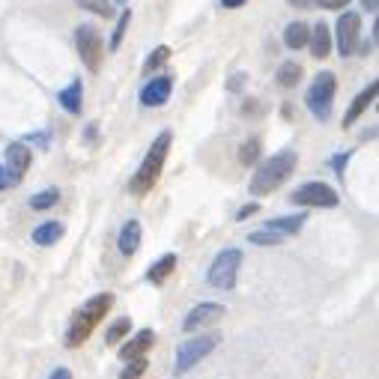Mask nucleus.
I'll return each instance as SVG.
<instances>
[{
  "mask_svg": "<svg viewBox=\"0 0 379 379\" xmlns=\"http://www.w3.org/2000/svg\"><path fill=\"white\" fill-rule=\"evenodd\" d=\"M111 308H113V295L111 293H98V295H93V299H87L84 305L75 310L69 328H66V347L78 350L81 343H84L93 335V328L108 317Z\"/></svg>",
  "mask_w": 379,
  "mask_h": 379,
  "instance_id": "f257e3e1",
  "label": "nucleus"
},
{
  "mask_svg": "<svg viewBox=\"0 0 379 379\" xmlns=\"http://www.w3.org/2000/svg\"><path fill=\"white\" fill-rule=\"evenodd\" d=\"M295 164H299V156H295V150H281V153H275L272 158H266L257 168V173L251 176V194L254 197H263V194L278 191L293 176Z\"/></svg>",
  "mask_w": 379,
  "mask_h": 379,
  "instance_id": "f03ea898",
  "label": "nucleus"
},
{
  "mask_svg": "<svg viewBox=\"0 0 379 379\" xmlns=\"http://www.w3.org/2000/svg\"><path fill=\"white\" fill-rule=\"evenodd\" d=\"M171 131H161V135L153 141V146H150V153L143 156V161H141V168H138V173L131 176V183H128V191L131 194H138V197H143L146 191H153V186L158 183V176H161V168H164V158H168V150H171Z\"/></svg>",
  "mask_w": 379,
  "mask_h": 379,
  "instance_id": "7ed1b4c3",
  "label": "nucleus"
},
{
  "mask_svg": "<svg viewBox=\"0 0 379 379\" xmlns=\"http://www.w3.org/2000/svg\"><path fill=\"white\" fill-rule=\"evenodd\" d=\"M335 90H338V81L332 72H320L314 81H310V87L305 93V105L308 111L314 113L320 123H325L332 117V105H335Z\"/></svg>",
  "mask_w": 379,
  "mask_h": 379,
  "instance_id": "20e7f679",
  "label": "nucleus"
},
{
  "mask_svg": "<svg viewBox=\"0 0 379 379\" xmlns=\"http://www.w3.org/2000/svg\"><path fill=\"white\" fill-rule=\"evenodd\" d=\"M218 340H221V335H197V338H191V340H183L179 343V350H176V365H173V373L179 376V373H188L194 365H201V358H206L212 350L218 347Z\"/></svg>",
  "mask_w": 379,
  "mask_h": 379,
  "instance_id": "39448f33",
  "label": "nucleus"
},
{
  "mask_svg": "<svg viewBox=\"0 0 379 379\" xmlns=\"http://www.w3.org/2000/svg\"><path fill=\"white\" fill-rule=\"evenodd\" d=\"M242 266V251L239 248H224L218 251V257L212 260V266H209V275H206V281L216 287V290H233L236 287V272Z\"/></svg>",
  "mask_w": 379,
  "mask_h": 379,
  "instance_id": "423d86ee",
  "label": "nucleus"
},
{
  "mask_svg": "<svg viewBox=\"0 0 379 379\" xmlns=\"http://www.w3.org/2000/svg\"><path fill=\"white\" fill-rule=\"evenodd\" d=\"M75 48L81 60L90 72H98V66H102V54H105V42H102V33H98L93 24H81L75 30Z\"/></svg>",
  "mask_w": 379,
  "mask_h": 379,
  "instance_id": "0eeeda50",
  "label": "nucleus"
},
{
  "mask_svg": "<svg viewBox=\"0 0 379 379\" xmlns=\"http://www.w3.org/2000/svg\"><path fill=\"white\" fill-rule=\"evenodd\" d=\"M290 201L295 206H325V209H332V206L340 203V197L332 186H325V183H305L290 194Z\"/></svg>",
  "mask_w": 379,
  "mask_h": 379,
  "instance_id": "6e6552de",
  "label": "nucleus"
},
{
  "mask_svg": "<svg viewBox=\"0 0 379 379\" xmlns=\"http://www.w3.org/2000/svg\"><path fill=\"white\" fill-rule=\"evenodd\" d=\"M358 33H361V19L355 12H343L338 19V51H340V57H350L358 51Z\"/></svg>",
  "mask_w": 379,
  "mask_h": 379,
  "instance_id": "1a4fd4ad",
  "label": "nucleus"
},
{
  "mask_svg": "<svg viewBox=\"0 0 379 379\" xmlns=\"http://www.w3.org/2000/svg\"><path fill=\"white\" fill-rule=\"evenodd\" d=\"M30 161H33V156H30V150H27L24 143H9V146H6V168H4V173H6L9 188L19 186L21 179H24V173H27V168H30Z\"/></svg>",
  "mask_w": 379,
  "mask_h": 379,
  "instance_id": "9d476101",
  "label": "nucleus"
},
{
  "mask_svg": "<svg viewBox=\"0 0 379 379\" xmlns=\"http://www.w3.org/2000/svg\"><path fill=\"white\" fill-rule=\"evenodd\" d=\"M221 317H227L224 305H218V302H201L197 308H191V310H188V317L183 320V328H186V332L191 335V332H201L203 325L218 323Z\"/></svg>",
  "mask_w": 379,
  "mask_h": 379,
  "instance_id": "9b49d317",
  "label": "nucleus"
},
{
  "mask_svg": "<svg viewBox=\"0 0 379 379\" xmlns=\"http://www.w3.org/2000/svg\"><path fill=\"white\" fill-rule=\"evenodd\" d=\"M171 90H173V78L171 75L146 81V84L141 87V105L143 108H161L171 98Z\"/></svg>",
  "mask_w": 379,
  "mask_h": 379,
  "instance_id": "f8f14e48",
  "label": "nucleus"
},
{
  "mask_svg": "<svg viewBox=\"0 0 379 379\" xmlns=\"http://www.w3.org/2000/svg\"><path fill=\"white\" fill-rule=\"evenodd\" d=\"M153 343H156V332L153 328H141V332L131 338V340H126L123 347H120V358L123 361H128V358H138V355H146L153 350Z\"/></svg>",
  "mask_w": 379,
  "mask_h": 379,
  "instance_id": "ddd939ff",
  "label": "nucleus"
},
{
  "mask_svg": "<svg viewBox=\"0 0 379 379\" xmlns=\"http://www.w3.org/2000/svg\"><path fill=\"white\" fill-rule=\"evenodd\" d=\"M308 48H310V54H314L317 60L328 57V51H332V33H328V27L323 21H317L314 30L308 33Z\"/></svg>",
  "mask_w": 379,
  "mask_h": 379,
  "instance_id": "4468645a",
  "label": "nucleus"
},
{
  "mask_svg": "<svg viewBox=\"0 0 379 379\" xmlns=\"http://www.w3.org/2000/svg\"><path fill=\"white\" fill-rule=\"evenodd\" d=\"M373 98H376V81L373 84H368V90H361L355 98H353V105H350V111H347V117H343V128L347 126H353L361 113H365L370 105H373Z\"/></svg>",
  "mask_w": 379,
  "mask_h": 379,
  "instance_id": "2eb2a0df",
  "label": "nucleus"
},
{
  "mask_svg": "<svg viewBox=\"0 0 379 379\" xmlns=\"http://www.w3.org/2000/svg\"><path fill=\"white\" fill-rule=\"evenodd\" d=\"M120 251L126 254V257H131L138 248H141V221H135V218H128L126 224H123V230H120Z\"/></svg>",
  "mask_w": 379,
  "mask_h": 379,
  "instance_id": "dca6fc26",
  "label": "nucleus"
},
{
  "mask_svg": "<svg viewBox=\"0 0 379 379\" xmlns=\"http://www.w3.org/2000/svg\"><path fill=\"white\" fill-rule=\"evenodd\" d=\"M305 221H308L305 212H295V216H284V218L266 221V230H275V233H281V236H295L305 227Z\"/></svg>",
  "mask_w": 379,
  "mask_h": 379,
  "instance_id": "f3484780",
  "label": "nucleus"
},
{
  "mask_svg": "<svg viewBox=\"0 0 379 379\" xmlns=\"http://www.w3.org/2000/svg\"><path fill=\"white\" fill-rule=\"evenodd\" d=\"M173 272H176V254H164L161 260H156L153 266H150V272H146V281H150V284H164Z\"/></svg>",
  "mask_w": 379,
  "mask_h": 379,
  "instance_id": "a211bd4d",
  "label": "nucleus"
},
{
  "mask_svg": "<svg viewBox=\"0 0 379 379\" xmlns=\"http://www.w3.org/2000/svg\"><path fill=\"white\" fill-rule=\"evenodd\" d=\"M63 236V224L60 221H45L39 224L36 230H33V242L42 245V248H48V245H57Z\"/></svg>",
  "mask_w": 379,
  "mask_h": 379,
  "instance_id": "6ab92c4d",
  "label": "nucleus"
},
{
  "mask_svg": "<svg viewBox=\"0 0 379 379\" xmlns=\"http://www.w3.org/2000/svg\"><path fill=\"white\" fill-rule=\"evenodd\" d=\"M81 98H84V87H81V81H72L66 90H60L57 102L69 111V113H81Z\"/></svg>",
  "mask_w": 379,
  "mask_h": 379,
  "instance_id": "aec40b11",
  "label": "nucleus"
},
{
  "mask_svg": "<svg viewBox=\"0 0 379 379\" xmlns=\"http://www.w3.org/2000/svg\"><path fill=\"white\" fill-rule=\"evenodd\" d=\"M308 24L305 21H293V24H287V30H284V45L287 48H293V51H299V48H305L308 45Z\"/></svg>",
  "mask_w": 379,
  "mask_h": 379,
  "instance_id": "412c9836",
  "label": "nucleus"
},
{
  "mask_svg": "<svg viewBox=\"0 0 379 379\" xmlns=\"http://www.w3.org/2000/svg\"><path fill=\"white\" fill-rule=\"evenodd\" d=\"M299 81H302V66L293 63V60L281 63V69H278V84H281V87H295Z\"/></svg>",
  "mask_w": 379,
  "mask_h": 379,
  "instance_id": "4be33fe9",
  "label": "nucleus"
},
{
  "mask_svg": "<svg viewBox=\"0 0 379 379\" xmlns=\"http://www.w3.org/2000/svg\"><path fill=\"white\" fill-rule=\"evenodd\" d=\"M128 332H131V317H120L117 323H111V328L105 332V343H108V347H117Z\"/></svg>",
  "mask_w": 379,
  "mask_h": 379,
  "instance_id": "5701e85b",
  "label": "nucleus"
},
{
  "mask_svg": "<svg viewBox=\"0 0 379 379\" xmlns=\"http://www.w3.org/2000/svg\"><path fill=\"white\" fill-rule=\"evenodd\" d=\"M57 201H60V191L57 188H45V191L30 197V209H36V212L51 209V206H57Z\"/></svg>",
  "mask_w": 379,
  "mask_h": 379,
  "instance_id": "b1692460",
  "label": "nucleus"
},
{
  "mask_svg": "<svg viewBox=\"0 0 379 379\" xmlns=\"http://www.w3.org/2000/svg\"><path fill=\"white\" fill-rule=\"evenodd\" d=\"M260 150H263V143H260V138H248L242 146H239V161L248 168V164H257L260 161Z\"/></svg>",
  "mask_w": 379,
  "mask_h": 379,
  "instance_id": "393cba45",
  "label": "nucleus"
},
{
  "mask_svg": "<svg viewBox=\"0 0 379 379\" xmlns=\"http://www.w3.org/2000/svg\"><path fill=\"white\" fill-rule=\"evenodd\" d=\"M248 242L251 245H260V248H269V245H281L284 236L281 233H275V230H254V233H248Z\"/></svg>",
  "mask_w": 379,
  "mask_h": 379,
  "instance_id": "a878e982",
  "label": "nucleus"
},
{
  "mask_svg": "<svg viewBox=\"0 0 379 379\" xmlns=\"http://www.w3.org/2000/svg\"><path fill=\"white\" fill-rule=\"evenodd\" d=\"M146 355H138V358H128V365L120 370V379H141L143 373H146Z\"/></svg>",
  "mask_w": 379,
  "mask_h": 379,
  "instance_id": "bb28decb",
  "label": "nucleus"
},
{
  "mask_svg": "<svg viewBox=\"0 0 379 379\" xmlns=\"http://www.w3.org/2000/svg\"><path fill=\"white\" fill-rule=\"evenodd\" d=\"M75 4L81 9H87V12L105 15V19H111V15H113V4H111V0H75Z\"/></svg>",
  "mask_w": 379,
  "mask_h": 379,
  "instance_id": "cd10ccee",
  "label": "nucleus"
},
{
  "mask_svg": "<svg viewBox=\"0 0 379 379\" xmlns=\"http://www.w3.org/2000/svg\"><path fill=\"white\" fill-rule=\"evenodd\" d=\"M168 60H171V48H168V45H158L156 51H153L150 57H146L143 72H153V69H158V66H161V63H168Z\"/></svg>",
  "mask_w": 379,
  "mask_h": 379,
  "instance_id": "c85d7f7f",
  "label": "nucleus"
},
{
  "mask_svg": "<svg viewBox=\"0 0 379 379\" xmlns=\"http://www.w3.org/2000/svg\"><path fill=\"white\" fill-rule=\"evenodd\" d=\"M128 19H131V12L126 9V12L120 15V21H117V30H113V36H111V51H117V48H120L123 33H126V27H128Z\"/></svg>",
  "mask_w": 379,
  "mask_h": 379,
  "instance_id": "c756f323",
  "label": "nucleus"
},
{
  "mask_svg": "<svg viewBox=\"0 0 379 379\" xmlns=\"http://www.w3.org/2000/svg\"><path fill=\"white\" fill-rule=\"evenodd\" d=\"M350 156H353V153H343V156H335V158H332V168L338 171V176H343V171H347Z\"/></svg>",
  "mask_w": 379,
  "mask_h": 379,
  "instance_id": "7c9ffc66",
  "label": "nucleus"
},
{
  "mask_svg": "<svg viewBox=\"0 0 379 379\" xmlns=\"http://www.w3.org/2000/svg\"><path fill=\"white\" fill-rule=\"evenodd\" d=\"M314 4H320V9H343L350 0H314Z\"/></svg>",
  "mask_w": 379,
  "mask_h": 379,
  "instance_id": "2f4dec72",
  "label": "nucleus"
},
{
  "mask_svg": "<svg viewBox=\"0 0 379 379\" xmlns=\"http://www.w3.org/2000/svg\"><path fill=\"white\" fill-rule=\"evenodd\" d=\"M257 209H260L257 203H245V206H242V209L236 212V221H245V218H251V216H254Z\"/></svg>",
  "mask_w": 379,
  "mask_h": 379,
  "instance_id": "473e14b6",
  "label": "nucleus"
},
{
  "mask_svg": "<svg viewBox=\"0 0 379 379\" xmlns=\"http://www.w3.org/2000/svg\"><path fill=\"white\" fill-rule=\"evenodd\" d=\"M245 81H248V75H242V72H239V75H233V78H230V84H227V90H230V93H236V90L245 84Z\"/></svg>",
  "mask_w": 379,
  "mask_h": 379,
  "instance_id": "72a5a7b5",
  "label": "nucleus"
},
{
  "mask_svg": "<svg viewBox=\"0 0 379 379\" xmlns=\"http://www.w3.org/2000/svg\"><path fill=\"white\" fill-rule=\"evenodd\" d=\"M48 379H72V373L66 370V368H57V370H51V376Z\"/></svg>",
  "mask_w": 379,
  "mask_h": 379,
  "instance_id": "f704fd0d",
  "label": "nucleus"
},
{
  "mask_svg": "<svg viewBox=\"0 0 379 379\" xmlns=\"http://www.w3.org/2000/svg\"><path fill=\"white\" fill-rule=\"evenodd\" d=\"M242 4H248V0H221L224 9H236V6H242Z\"/></svg>",
  "mask_w": 379,
  "mask_h": 379,
  "instance_id": "c9c22d12",
  "label": "nucleus"
},
{
  "mask_svg": "<svg viewBox=\"0 0 379 379\" xmlns=\"http://www.w3.org/2000/svg\"><path fill=\"white\" fill-rule=\"evenodd\" d=\"M361 4H365L368 12H376V9H379V0H361Z\"/></svg>",
  "mask_w": 379,
  "mask_h": 379,
  "instance_id": "e433bc0d",
  "label": "nucleus"
},
{
  "mask_svg": "<svg viewBox=\"0 0 379 379\" xmlns=\"http://www.w3.org/2000/svg\"><path fill=\"white\" fill-rule=\"evenodd\" d=\"M287 4H290V6H310L314 0H287Z\"/></svg>",
  "mask_w": 379,
  "mask_h": 379,
  "instance_id": "4c0bfd02",
  "label": "nucleus"
},
{
  "mask_svg": "<svg viewBox=\"0 0 379 379\" xmlns=\"http://www.w3.org/2000/svg\"><path fill=\"white\" fill-rule=\"evenodd\" d=\"M4 188H9V183H6V173H4V168H0V191Z\"/></svg>",
  "mask_w": 379,
  "mask_h": 379,
  "instance_id": "58836bf2",
  "label": "nucleus"
},
{
  "mask_svg": "<svg viewBox=\"0 0 379 379\" xmlns=\"http://www.w3.org/2000/svg\"><path fill=\"white\" fill-rule=\"evenodd\" d=\"M113 4H126V0H113Z\"/></svg>",
  "mask_w": 379,
  "mask_h": 379,
  "instance_id": "ea45409f",
  "label": "nucleus"
}]
</instances>
